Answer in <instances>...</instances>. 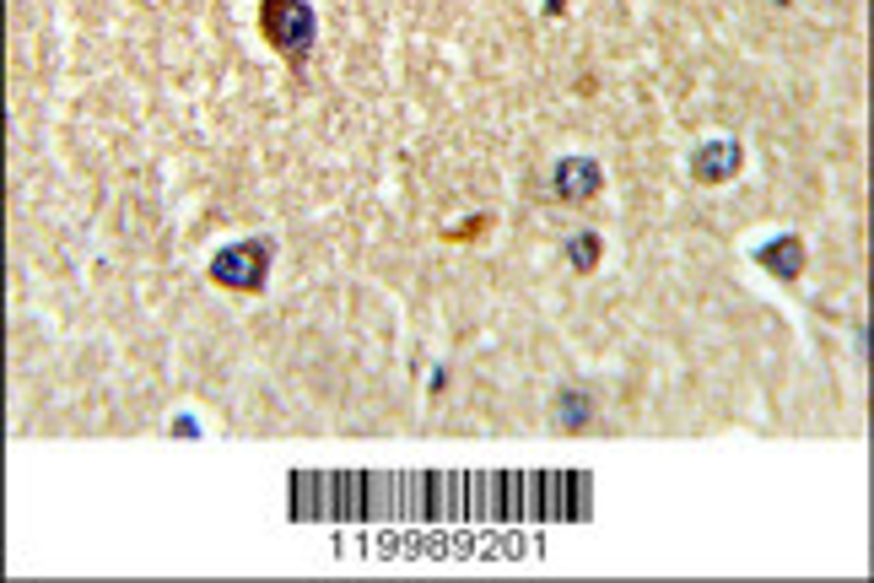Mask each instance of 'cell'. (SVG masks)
Wrapping results in <instances>:
<instances>
[{"label": "cell", "instance_id": "obj_2", "mask_svg": "<svg viewBox=\"0 0 874 583\" xmlns=\"http://www.w3.org/2000/svg\"><path fill=\"white\" fill-rule=\"evenodd\" d=\"M259 33L287 65H303L318 44V16L309 0H259Z\"/></svg>", "mask_w": 874, "mask_h": 583}, {"label": "cell", "instance_id": "obj_8", "mask_svg": "<svg viewBox=\"0 0 874 583\" xmlns=\"http://www.w3.org/2000/svg\"><path fill=\"white\" fill-rule=\"evenodd\" d=\"M600 255H605V238H600V233H572V238H567V259H572L578 276H594Z\"/></svg>", "mask_w": 874, "mask_h": 583}, {"label": "cell", "instance_id": "obj_6", "mask_svg": "<svg viewBox=\"0 0 874 583\" xmlns=\"http://www.w3.org/2000/svg\"><path fill=\"white\" fill-rule=\"evenodd\" d=\"M750 259H755L766 276H777V281H799V276H805V265H810V249H805V238H799V233H777V238L755 244Z\"/></svg>", "mask_w": 874, "mask_h": 583}, {"label": "cell", "instance_id": "obj_4", "mask_svg": "<svg viewBox=\"0 0 874 583\" xmlns=\"http://www.w3.org/2000/svg\"><path fill=\"white\" fill-rule=\"evenodd\" d=\"M740 168H746V141L740 135H707V141L691 146V179L707 184V190L740 179Z\"/></svg>", "mask_w": 874, "mask_h": 583}, {"label": "cell", "instance_id": "obj_11", "mask_svg": "<svg viewBox=\"0 0 874 583\" xmlns=\"http://www.w3.org/2000/svg\"><path fill=\"white\" fill-rule=\"evenodd\" d=\"M772 5H788V0H772Z\"/></svg>", "mask_w": 874, "mask_h": 583}, {"label": "cell", "instance_id": "obj_5", "mask_svg": "<svg viewBox=\"0 0 874 583\" xmlns=\"http://www.w3.org/2000/svg\"><path fill=\"white\" fill-rule=\"evenodd\" d=\"M605 190V162L600 157H562L557 168H551V194L567 200V205H589V200H600Z\"/></svg>", "mask_w": 874, "mask_h": 583}, {"label": "cell", "instance_id": "obj_1", "mask_svg": "<svg viewBox=\"0 0 874 583\" xmlns=\"http://www.w3.org/2000/svg\"><path fill=\"white\" fill-rule=\"evenodd\" d=\"M298 524H583L589 470H292Z\"/></svg>", "mask_w": 874, "mask_h": 583}, {"label": "cell", "instance_id": "obj_9", "mask_svg": "<svg viewBox=\"0 0 874 583\" xmlns=\"http://www.w3.org/2000/svg\"><path fill=\"white\" fill-rule=\"evenodd\" d=\"M486 227H492V222H486V216H475V222H464V227H453L448 238H453V244H464V238H475V233H486Z\"/></svg>", "mask_w": 874, "mask_h": 583}, {"label": "cell", "instance_id": "obj_3", "mask_svg": "<svg viewBox=\"0 0 874 583\" xmlns=\"http://www.w3.org/2000/svg\"><path fill=\"white\" fill-rule=\"evenodd\" d=\"M270 265H276V238H238V244H222L211 265H205V276L222 287V292H265L270 287Z\"/></svg>", "mask_w": 874, "mask_h": 583}, {"label": "cell", "instance_id": "obj_7", "mask_svg": "<svg viewBox=\"0 0 874 583\" xmlns=\"http://www.w3.org/2000/svg\"><path fill=\"white\" fill-rule=\"evenodd\" d=\"M551 416L562 422L567 433H583V427L594 422V400H589L583 389H562V394H557V405H551Z\"/></svg>", "mask_w": 874, "mask_h": 583}, {"label": "cell", "instance_id": "obj_10", "mask_svg": "<svg viewBox=\"0 0 874 583\" xmlns=\"http://www.w3.org/2000/svg\"><path fill=\"white\" fill-rule=\"evenodd\" d=\"M173 438H205L194 416H173Z\"/></svg>", "mask_w": 874, "mask_h": 583}]
</instances>
